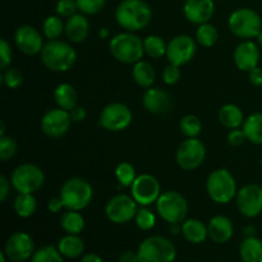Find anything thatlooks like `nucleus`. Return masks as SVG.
Masks as SVG:
<instances>
[{"mask_svg":"<svg viewBox=\"0 0 262 262\" xmlns=\"http://www.w3.org/2000/svg\"><path fill=\"white\" fill-rule=\"evenodd\" d=\"M109 36H110L109 28H106V27L100 28V30H99V37L100 38H107Z\"/></svg>","mask_w":262,"mask_h":262,"instance_id":"nucleus-55","label":"nucleus"},{"mask_svg":"<svg viewBox=\"0 0 262 262\" xmlns=\"http://www.w3.org/2000/svg\"><path fill=\"white\" fill-rule=\"evenodd\" d=\"M13 209L17 216L22 219H28L37 210V201L32 193H18L13 202Z\"/></svg>","mask_w":262,"mask_h":262,"instance_id":"nucleus-32","label":"nucleus"},{"mask_svg":"<svg viewBox=\"0 0 262 262\" xmlns=\"http://www.w3.org/2000/svg\"><path fill=\"white\" fill-rule=\"evenodd\" d=\"M183 14L193 25H204L210 22L215 14L214 0H186Z\"/></svg>","mask_w":262,"mask_h":262,"instance_id":"nucleus-20","label":"nucleus"},{"mask_svg":"<svg viewBox=\"0 0 262 262\" xmlns=\"http://www.w3.org/2000/svg\"><path fill=\"white\" fill-rule=\"evenodd\" d=\"M81 262H104L102 261L101 256H99L97 253H86V255L82 256Z\"/></svg>","mask_w":262,"mask_h":262,"instance_id":"nucleus-52","label":"nucleus"},{"mask_svg":"<svg viewBox=\"0 0 262 262\" xmlns=\"http://www.w3.org/2000/svg\"><path fill=\"white\" fill-rule=\"evenodd\" d=\"M35 251V242L32 237L26 232L13 233L4 246V253L10 262H25L31 260Z\"/></svg>","mask_w":262,"mask_h":262,"instance_id":"nucleus-17","label":"nucleus"},{"mask_svg":"<svg viewBox=\"0 0 262 262\" xmlns=\"http://www.w3.org/2000/svg\"><path fill=\"white\" fill-rule=\"evenodd\" d=\"M206 159V147L199 138H187L176 152L177 164L181 169L191 171L202 165Z\"/></svg>","mask_w":262,"mask_h":262,"instance_id":"nucleus-12","label":"nucleus"},{"mask_svg":"<svg viewBox=\"0 0 262 262\" xmlns=\"http://www.w3.org/2000/svg\"><path fill=\"white\" fill-rule=\"evenodd\" d=\"M243 234H245V238L256 237V228L252 227V225H248L243 229Z\"/></svg>","mask_w":262,"mask_h":262,"instance_id":"nucleus-53","label":"nucleus"},{"mask_svg":"<svg viewBox=\"0 0 262 262\" xmlns=\"http://www.w3.org/2000/svg\"><path fill=\"white\" fill-rule=\"evenodd\" d=\"M132 77L138 86L146 90L154 86L156 73L152 64L145 60H140L136 64H133Z\"/></svg>","mask_w":262,"mask_h":262,"instance_id":"nucleus-28","label":"nucleus"},{"mask_svg":"<svg viewBox=\"0 0 262 262\" xmlns=\"http://www.w3.org/2000/svg\"><path fill=\"white\" fill-rule=\"evenodd\" d=\"M133 120L132 110L123 102H112L100 113L99 123L109 132H120L127 129Z\"/></svg>","mask_w":262,"mask_h":262,"instance_id":"nucleus-11","label":"nucleus"},{"mask_svg":"<svg viewBox=\"0 0 262 262\" xmlns=\"http://www.w3.org/2000/svg\"><path fill=\"white\" fill-rule=\"evenodd\" d=\"M142 105L148 113L154 115H163L170 112L173 106L171 96L163 89L150 87L142 95Z\"/></svg>","mask_w":262,"mask_h":262,"instance_id":"nucleus-19","label":"nucleus"},{"mask_svg":"<svg viewBox=\"0 0 262 262\" xmlns=\"http://www.w3.org/2000/svg\"><path fill=\"white\" fill-rule=\"evenodd\" d=\"M7 260H8L7 255L4 253V251H2V252H0V262H7Z\"/></svg>","mask_w":262,"mask_h":262,"instance_id":"nucleus-56","label":"nucleus"},{"mask_svg":"<svg viewBox=\"0 0 262 262\" xmlns=\"http://www.w3.org/2000/svg\"><path fill=\"white\" fill-rule=\"evenodd\" d=\"M196 41L204 48H211L219 40V32L216 27L210 22L200 25L196 30Z\"/></svg>","mask_w":262,"mask_h":262,"instance_id":"nucleus-35","label":"nucleus"},{"mask_svg":"<svg viewBox=\"0 0 262 262\" xmlns=\"http://www.w3.org/2000/svg\"><path fill=\"white\" fill-rule=\"evenodd\" d=\"M197 53V41L189 35H178L168 42L166 59L174 66H186Z\"/></svg>","mask_w":262,"mask_h":262,"instance_id":"nucleus-13","label":"nucleus"},{"mask_svg":"<svg viewBox=\"0 0 262 262\" xmlns=\"http://www.w3.org/2000/svg\"><path fill=\"white\" fill-rule=\"evenodd\" d=\"M130 194L138 206L147 207L156 204L161 194V186L158 179L151 174H141L137 176L130 186Z\"/></svg>","mask_w":262,"mask_h":262,"instance_id":"nucleus-14","label":"nucleus"},{"mask_svg":"<svg viewBox=\"0 0 262 262\" xmlns=\"http://www.w3.org/2000/svg\"><path fill=\"white\" fill-rule=\"evenodd\" d=\"M238 211L243 216L252 219L262 212V187L258 184H246L235 196Z\"/></svg>","mask_w":262,"mask_h":262,"instance_id":"nucleus-15","label":"nucleus"},{"mask_svg":"<svg viewBox=\"0 0 262 262\" xmlns=\"http://www.w3.org/2000/svg\"><path fill=\"white\" fill-rule=\"evenodd\" d=\"M59 196L63 201L64 209L82 211L91 204L92 197H94V189L86 179L74 177V178L64 182L60 192H59Z\"/></svg>","mask_w":262,"mask_h":262,"instance_id":"nucleus-4","label":"nucleus"},{"mask_svg":"<svg viewBox=\"0 0 262 262\" xmlns=\"http://www.w3.org/2000/svg\"><path fill=\"white\" fill-rule=\"evenodd\" d=\"M18 143L15 142L14 138L9 136H2L0 137V160L3 163L10 160L13 156L17 154Z\"/></svg>","mask_w":262,"mask_h":262,"instance_id":"nucleus-40","label":"nucleus"},{"mask_svg":"<svg viewBox=\"0 0 262 262\" xmlns=\"http://www.w3.org/2000/svg\"><path fill=\"white\" fill-rule=\"evenodd\" d=\"M54 100H55L58 107L71 112L73 107L77 106L78 95L76 89L69 83H60L54 90Z\"/></svg>","mask_w":262,"mask_h":262,"instance_id":"nucleus-27","label":"nucleus"},{"mask_svg":"<svg viewBox=\"0 0 262 262\" xmlns=\"http://www.w3.org/2000/svg\"><path fill=\"white\" fill-rule=\"evenodd\" d=\"M248 79L255 87H262V68L256 67L248 72Z\"/></svg>","mask_w":262,"mask_h":262,"instance_id":"nucleus-47","label":"nucleus"},{"mask_svg":"<svg viewBox=\"0 0 262 262\" xmlns=\"http://www.w3.org/2000/svg\"><path fill=\"white\" fill-rule=\"evenodd\" d=\"M207 229H209V238L217 245H224L229 242L234 233L232 220L224 215L212 216L207 223Z\"/></svg>","mask_w":262,"mask_h":262,"instance_id":"nucleus-22","label":"nucleus"},{"mask_svg":"<svg viewBox=\"0 0 262 262\" xmlns=\"http://www.w3.org/2000/svg\"><path fill=\"white\" fill-rule=\"evenodd\" d=\"M31 262H64V256L55 246H43L35 251Z\"/></svg>","mask_w":262,"mask_h":262,"instance_id":"nucleus-37","label":"nucleus"},{"mask_svg":"<svg viewBox=\"0 0 262 262\" xmlns=\"http://www.w3.org/2000/svg\"><path fill=\"white\" fill-rule=\"evenodd\" d=\"M43 35L33 26L23 25L15 30L14 43L18 50L22 51L25 55H37L43 49Z\"/></svg>","mask_w":262,"mask_h":262,"instance_id":"nucleus-18","label":"nucleus"},{"mask_svg":"<svg viewBox=\"0 0 262 262\" xmlns=\"http://www.w3.org/2000/svg\"><path fill=\"white\" fill-rule=\"evenodd\" d=\"M55 12L59 17L69 18L78 13V5L76 0H58L55 5Z\"/></svg>","mask_w":262,"mask_h":262,"instance_id":"nucleus-43","label":"nucleus"},{"mask_svg":"<svg viewBox=\"0 0 262 262\" xmlns=\"http://www.w3.org/2000/svg\"><path fill=\"white\" fill-rule=\"evenodd\" d=\"M228 27L237 37L251 40L257 37L262 30L261 15L251 8H239L229 15Z\"/></svg>","mask_w":262,"mask_h":262,"instance_id":"nucleus-7","label":"nucleus"},{"mask_svg":"<svg viewBox=\"0 0 262 262\" xmlns=\"http://www.w3.org/2000/svg\"><path fill=\"white\" fill-rule=\"evenodd\" d=\"M138 211V204L135 201L132 194L120 193L112 197L105 206V214L109 222L113 224H127L135 220Z\"/></svg>","mask_w":262,"mask_h":262,"instance_id":"nucleus-10","label":"nucleus"},{"mask_svg":"<svg viewBox=\"0 0 262 262\" xmlns=\"http://www.w3.org/2000/svg\"><path fill=\"white\" fill-rule=\"evenodd\" d=\"M2 81L8 89L15 90L18 89V87L22 86L23 74L18 68H12V67H9V68H7L5 71H3Z\"/></svg>","mask_w":262,"mask_h":262,"instance_id":"nucleus-41","label":"nucleus"},{"mask_svg":"<svg viewBox=\"0 0 262 262\" xmlns=\"http://www.w3.org/2000/svg\"><path fill=\"white\" fill-rule=\"evenodd\" d=\"M10 186H12V183H10V181H8L7 177H0V201L2 202H5L7 197L9 196Z\"/></svg>","mask_w":262,"mask_h":262,"instance_id":"nucleus-48","label":"nucleus"},{"mask_svg":"<svg viewBox=\"0 0 262 262\" xmlns=\"http://www.w3.org/2000/svg\"><path fill=\"white\" fill-rule=\"evenodd\" d=\"M135 222L136 225H137L141 230L148 232V230H151L156 225V216L150 209H147V207L145 206H141L140 209H138L137 214H136Z\"/></svg>","mask_w":262,"mask_h":262,"instance_id":"nucleus-39","label":"nucleus"},{"mask_svg":"<svg viewBox=\"0 0 262 262\" xmlns=\"http://www.w3.org/2000/svg\"><path fill=\"white\" fill-rule=\"evenodd\" d=\"M242 262H262V241L257 237L245 238L239 246Z\"/></svg>","mask_w":262,"mask_h":262,"instance_id":"nucleus-29","label":"nucleus"},{"mask_svg":"<svg viewBox=\"0 0 262 262\" xmlns=\"http://www.w3.org/2000/svg\"><path fill=\"white\" fill-rule=\"evenodd\" d=\"M234 64L239 71L250 72L258 67L261 53L258 43L251 40H245L235 48L234 50Z\"/></svg>","mask_w":262,"mask_h":262,"instance_id":"nucleus-21","label":"nucleus"},{"mask_svg":"<svg viewBox=\"0 0 262 262\" xmlns=\"http://www.w3.org/2000/svg\"><path fill=\"white\" fill-rule=\"evenodd\" d=\"M115 177L120 186L130 187L135 179L137 178V174H136V169L132 164L123 161V163L118 164V166L115 168Z\"/></svg>","mask_w":262,"mask_h":262,"instance_id":"nucleus-38","label":"nucleus"},{"mask_svg":"<svg viewBox=\"0 0 262 262\" xmlns=\"http://www.w3.org/2000/svg\"><path fill=\"white\" fill-rule=\"evenodd\" d=\"M261 166H262V156H261Z\"/></svg>","mask_w":262,"mask_h":262,"instance_id":"nucleus-59","label":"nucleus"},{"mask_svg":"<svg viewBox=\"0 0 262 262\" xmlns=\"http://www.w3.org/2000/svg\"><path fill=\"white\" fill-rule=\"evenodd\" d=\"M143 48H145V54L152 59H160L166 55V49L168 43L164 41L161 36L158 35H148L143 40Z\"/></svg>","mask_w":262,"mask_h":262,"instance_id":"nucleus-34","label":"nucleus"},{"mask_svg":"<svg viewBox=\"0 0 262 262\" xmlns=\"http://www.w3.org/2000/svg\"><path fill=\"white\" fill-rule=\"evenodd\" d=\"M182 235L192 245H201L209 238V229L199 219H186L182 223Z\"/></svg>","mask_w":262,"mask_h":262,"instance_id":"nucleus-24","label":"nucleus"},{"mask_svg":"<svg viewBox=\"0 0 262 262\" xmlns=\"http://www.w3.org/2000/svg\"><path fill=\"white\" fill-rule=\"evenodd\" d=\"M156 212L169 224L183 223L188 215V202L186 197L177 191H166L156 201Z\"/></svg>","mask_w":262,"mask_h":262,"instance_id":"nucleus-8","label":"nucleus"},{"mask_svg":"<svg viewBox=\"0 0 262 262\" xmlns=\"http://www.w3.org/2000/svg\"><path fill=\"white\" fill-rule=\"evenodd\" d=\"M66 33L69 42L81 43L89 37L90 33V22L86 14L83 13H76L72 17L67 18L66 22Z\"/></svg>","mask_w":262,"mask_h":262,"instance_id":"nucleus-23","label":"nucleus"},{"mask_svg":"<svg viewBox=\"0 0 262 262\" xmlns=\"http://www.w3.org/2000/svg\"><path fill=\"white\" fill-rule=\"evenodd\" d=\"M40 58L46 69L56 73H64L73 68L77 60V53L69 42L51 40L43 45Z\"/></svg>","mask_w":262,"mask_h":262,"instance_id":"nucleus-2","label":"nucleus"},{"mask_svg":"<svg viewBox=\"0 0 262 262\" xmlns=\"http://www.w3.org/2000/svg\"><path fill=\"white\" fill-rule=\"evenodd\" d=\"M71 113L61 107L50 109L41 118V130L50 138H60L69 130L72 124Z\"/></svg>","mask_w":262,"mask_h":262,"instance_id":"nucleus-16","label":"nucleus"},{"mask_svg":"<svg viewBox=\"0 0 262 262\" xmlns=\"http://www.w3.org/2000/svg\"><path fill=\"white\" fill-rule=\"evenodd\" d=\"M118 262H140L137 251H124L120 253Z\"/></svg>","mask_w":262,"mask_h":262,"instance_id":"nucleus-51","label":"nucleus"},{"mask_svg":"<svg viewBox=\"0 0 262 262\" xmlns=\"http://www.w3.org/2000/svg\"><path fill=\"white\" fill-rule=\"evenodd\" d=\"M206 191L215 204L227 205L237 196V182L228 169H216L207 177Z\"/></svg>","mask_w":262,"mask_h":262,"instance_id":"nucleus-5","label":"nucleus"},{"mask_svg":"<svg viewBox=\"0 0 262 262\" xmlns=\"http://www.w3.org/2000/svg\"><path fill=\"white\" fill-rule=\"evenodd\" d=\"M170 225V233L173 235H178L182 234V223H174V224H169Z\"/></svg>","mask_w":262,"mask_h":262,"instance_id":"nucleus-54","label":"nucleus"},{"mask_svg":"<svg viewBox=\"0 0 262 262\" xmlns=\"http://www.w3.org/2000/svg\"><path fill=\"white\" fill-rule=\"evenodd\" d=\"M0 125H2V129H0V137H2V136H5V124H4V122H0Z\"/></svg>","mask_w":262,"mask_h":262,"instance_id":"nucleus-57","label":"nucleus"},{"mask_svg":"<svg viewBox=\"0 0 262 262\" xmlns=\"http://www.w3.org/2000/svg\"><path fill=\"white\" fill-rule=\"evenodd\" d=\"M261 187H262V184H261Z\"/></svg>","mask_w":262,"mask_h":262,"instance_id":"nucleus-60","label":"nucleus"},{"mask_svg":"<svg viewBox=\"0 0 262 262\" xmlns=\"http://www.w3.org/2000/svg\"><path fill=\"white\" fill-rule=\"evenodd\" d=\"M227 140L230 146L238 147V146H242L245 143L247 137H246V133L243 130V128H235V129H230V132L228 133Z\"/></svg>","mask_w":262,"mask_h":262,"instance_id":"nucleus-46","label":"nucleus"},{"mask_svg":"<svg viewBox=\"0 0 262 262\" xmlns=\"http://www.w3.org/2000/svg\"><path fill=\"white\" fill-rule=\"evenodd\" d=\"M152 9L143 0H122L115 9V20L125 31L137 32L150 25Z\"/></svg>","mask_w":262,"mask_h":262,"instance_id":"nucleus-1","label":"nucleus"},{"mask_svg":"<svg viewBox=\"0 0 262 262\" xmlns=\"http://www.w3.org/2000/svg\"><path fill=\"white\" fill-rule=\"evenodd\" d=\"M256 38H257V43H258V46H261V48H262V30L260 31V33H258L257 37H256Z\"/></svg>","mask_w":262,"mask_h":262,"instance_id":"nucleus-58","label":"nucleus"},{"mask_svg":"<svg viewBox=\"0 0 262 262\" xmlns=\"http://www.w3.org/2000/svg\"><path fill=\"white\" fill-rule=\"evenodd\" d=\"M61 209H64V204L61 201L60 196L53 197V199L49 200L48 202V210L53 214H58L59 211H61Z\"/></svg>","mask_w":262,"mask_h":262,"instance_id":"nucleus-50","label":"nucleus"},{"mask_svg":"<svg viewBox=\"0 0 262 262\" xmlns=\"http://www.w3.org/2000/svg\"><path fill=\"white\" fill-rule=\"evenodd\" d=\"M12 56L13 53L10 43L5 38H2L0 40V69L2 71L9 68L10 63H12Z\"/></svg>","mask_w":262,"mask_h":262,"instance_id":"nucleus-45","label":"nucleus"},{"mask_svg":"<svg viewBox=\"0 0 262 262\" xmlns=\"http://www.w3.org/2000/svg\"><path fill=\"white\" fill-rule=\"evenodd\" d=\"M110 54L115 60L123 64H136L145 55L143 40L135 32H120L109 41Z\"/></svg>","mask_w":262,"mask_h":262,"instance_id":"nucleus-3","label":"nucleus"},{"mask_svg":"<svg viewBox=\"0 0 262 262\" xmlns=\"http://www.w3.org/2000/svg\"><path fill=\"white\" fill-rule=\"evenodd\" d=\"M140 262H174L177 247L169 238L163 235H151L138 246Z\"/></svg>","mask_w":262,"mask_h":262,"instance_id":"nucleus-6","label":"nucleus"},{"mask_svg":"<svg viewBox=\"0 0 262 262\" xmlns=\"http://www.w3.org/2000/svg\"><path fill=\"white\" fill-rule=\"evenodd\" d=\"M10 183L17 193L33 194L45 183V174L42 169L35 164H20L12 171Z\"/></svg>","mask_w":262,"mask_h":262,"instance_id":"nucleus-9","label":"nucleus"},{"mask_svg":"<svg viewBox=\"0 0 262 262\" xmlns=\"http://www.w3.org/2000/svg\"><path fill=\"white\" fill-rule=\"evenodd\" d=\"M179 129L187 138H197L202 130V122L193 114L184 115L179 122Z\"/></svg>","mask_w":262,"mask_h":262,"instance_id":"nucleus-36","label":"nucleus"},{"mask_svg":"<svg viewBox=\"0 0 262 262\" xmlns=\"http://www.w3.org/2000/svg\"><path fill=\"white\" fill-rule=\"evenodd\" d=\"M242 128L247 141L253 145H262V113H253L246 118Z\"/></svg>","mask_w":262,"mask_h":262,"instance_id":"nucleus-30","label":"nucleus"},{"mask_svg":"<svg viewBox=\"0 0 262 262\" xmlns=\"http://www.w3.org/2000/svg\"><path fill=\"white\" fill-rule=\"evenodd\" d=\"M69 113H71L72 120H73L74 123H81L87 118L86 109H84L83 106H78V105H77L76 107H73Z\"/></svg>","mask_w":262,"mask_h":262,"instance_id":"nucleus-49","label":"nucleus"},{"mask_svg":"<svg viewBox=\"0 0 262 262\" xmlns=\"http://www.w3.org/2000/svg\"><path fill=\"white\" fill-rule=\"evenodd\" d=\"M60 227L67 234H79L84 229V217L79 211L66 210L60 216Z\"/></svg>","mask_w":262,"mask_h":262,"instance_id":"nucleus-31","label":"nucleus"},{"mask_svg":"<svg viewBox=\"0 0 262 262\" xmlns=\"http://www.w3.org/2000/svg\"><path fill=\"white\" fill-rule=\"evenodd\" d=\"M182 76V72H181V67L178 66H174V64L169 63L168 66L164 68L163 71V81L164 83L168 84V86H174L179 82Z\"/></svg>","mask_w":262,"mask_h":262,"instance_id":"nucleus-44","label":"nucleus"},{"mask_svg":"<svg viewBox=\"0 0 262 262\" xmlns=\"http://www.w3.org/2000/svg\"><path fill=\"white\" fill-rule=\"evenodd\" d=\"M66 31V23L63 22L61 17L56 15H49L42 23V35L43 37L51 40H59Z\"/></svg>","mask_w":262,"mask_h":262,"instance_id":"nucleus-33","label":"nucleus"},{"mask_svg":"<svg viewBox=\"0 0 262 262\" xmlns=\"http://www.w3.org/2000/svg\"><path fill=\"white\" fill-rule=\"evenodd\" d=\"M245 114L235 104H225L219 110V122L228 129L242 127L245 123Z\"/></svg>","mask_w":262,"mask_h":262,"instance_id":"nucleus-26","label":"nucleus"},{"mask_svg":"<svg viewBox=\"0 0 262 262\" xmlns=\"http://www.w3.org/2000/svg\"><path fill=\"white\" fill-rule=\"evenodd\" d=\"M78 5L79 13H83L86 15L97 14L104 9L106 0H76Z\"/></svg>","mask_w":262,"mask_h":262,"instance_id":"nucleus-42","label":"nucleus"},{"mask_svg":"<svg viewBox=\"0 0 262 262\" xmlns=\"http://www.w3.org/2000/svg\"><path fill=\"white\" fill-rule=\"evenodd\" d=\"M59 252L64 256V258H78L83 256L84 242L79 234H67L60 238L56 245Z\"/></svg>","mask_w":262,"mask_h":262,"instance_id":"nucleus-25","label":"nucleus"}]
</instances>
